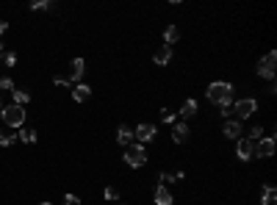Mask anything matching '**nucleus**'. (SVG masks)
I'll use <instances>...</instances> for the list:
<instances>
[{"instance_id":"1","label":"nucleus","mask_w":277,"mask_h":205,"mask_svg":"<svg viewBox=\"0 0 277 205\" xmlns=\"http://www.w3.org/2000/svg\"><path fill=\"white\" fill-rule=\"evenodd\" d=\"M205 97L214 103V106H228L233 103V83L228 81H214V83L205 89Z\"/></svg>"},{"instance_id":"2","label":"nucleus","mask_w":277,"mask_h":205,"mask_svg":"<svg viewBox=\"0 0 277 205\" xmlns=\"http://www.w3.org/2000/svg\"><path fill=\"white\" fill-rule=\"evenodd\" d=\"M122 161L131 166V169H141L147 164V147L144 144H131V147H125V156Z\"/></svg>"},{"instance_id":"3","label":"nucleus","mask_w":277,"mask_h":205,"mask_svg":"<svg viewBox=\"0 0 277 205\" xmlns=\"http://www.w3.org/2000/svg\"><path fill=\"white\" fill-rule=\"evenodd\" d=\"M0 117H3V122H6L8 127H22L25 125V108H20V106H6L3 111H0Z\"/></svg>"},{"instance_id":"4","label":"nucleus","mask_w":277,"mask_h":205,"mask_svg":"<svg viewBox=\"0 0 277 205\" xmlns=\"http://www.w3.org/2000/svg\"><path fill=\"white\" fill-rule=\"evenodd\" d=\"M255 111H258V100L255 97H244V100H238V103H233V114H235V120L238 122L249 120Z\"/></svg>"},{"instance_id":"5","label":"nucleus","mask_w":277,"mask_h":205,"mask_svg":"<svg viewBox=\"0 0 277 205\" xmlns=\"http://www.w3.org/2000/svg\"><path fill=\"white\" fill-rule=\"evenodd\" d=\"M275 64H277V53H266V56L258 61V75L266 81L275 78Z\"/></svg>"},{"instance_id":"6","label":"nucleus","mask_w":277,"mask_h":205,"mask_svg":"<svg viewBox=\"0 0 277 205\" xmlns=\"http://www.w3.org/2000/svg\"><path fill=\"white\" fill-rule=\"evenodd\" d=\"M235 156H238V161H249V158L255 156V142H249L247 136H241L235 142Z\"/></svg>"},{"instance_id":"7","label":"nucleus","mask_w":277,"mask_h":205,"mask_svg":"<svg viewBox=\"0 0 277 205\" xmlns=\"http://www.w3.org/2000/svg\"><path fill=\"white\" fill-rule=\"evenodd\" d=\"M275 147H277L275 136H266V139L255 142V156L258 158H272V156H275Z\"/></svg>"},{"instance_id":"8","label":"nucleus","mask_w":277,"mask_h":205,"mask_svg":"<svg viewBox=\"0 0 277 205\" xmlns=\"http://www.w3.org/2000/svg\"><path fill=\"white\" fill-rule=\"evenodd\" d=\"M133 139H138V144H147L155 139V125H150V122H141V125L133 130Z\"/></svg>"},{"instance_id":"9","label":"nucleus","mask_w":277,"mask_h":205,"mask_svg":"<svg viewBox=\"0 0 277 205\" xmlns=\"http://www.w3.org/2000/svg\"><path fill=\"white\" fill-rule=\"evenodd\" d=\"M188 136H191V130H188L186 122H175V125H172V142L175 144H186Z\"/></svg>"},{"instance_id":"10","label":"nucleus","mask_w":277,"mask_h":205,"mask_svg":"<svg viewBox=\"0 0 277 205\" xmlns=\"http://www.w3.org/2000/svg\"><path fill=\"white\" fill-rule=\"evenodd\" d=\"M222 133H225V139H233V142H238V139H241V122L238 120H228L225 122V127H222Z\"/></svg>"},{"instance_id":"11","label":"nucleus","mask_w":277,"mask_h":205,"mask_svg":"<svg viewBox=\"0 0 277 205\" xmlns=\"http://www.w3.org/2000/svg\"><path fill=\"white\" fill-rule=\"evenodd\" d=\"M69 67H72V72H69V83L75 86V83H81V78H83V72H86V61H83V58H72V64H69Z\"/></svg>"},{"instance_id":"12","label":"nucleus","mask_w":277,"mask_h":205,"mask_svg":"<svg viewBox=\"0 0 277 205\" xmlns=\"http://www.w3.org/2000/svg\"><path fill=\"white\" fill-rule=\"evenodd\" d=\"M152 197H155V205H172V203H175V197H172V191H169V186H155Z\"/></svg>"},{"instance_id":"13","label":"nucleus","mask_w":277,"mask_h":205,"mask_svg":"<svg viewBox=\"0 0 277 205\" xmlns=\"http://www.w3.org/2000/svg\"><path fill=\"white\" fill-rule=\"evenodd\" d=\"M152 58H155V64L158 67H164V64H169L172 61V47H166V44H161L155 53H152Z\"/></svg>"},{"instance_id":"14","label":"nucleus","mask_w":277,"mask_h":205,"mask_svg":"<svg viewBox=\"0 0 277 205\" xmlns=\"http://www.w3.org/2000/svg\"><path fill=\"white\" fill-rule=\"evenodd\" d=\"M261 205H277V189L275 186H263L261 189Z\"/></svg>"},{"instance_id":"15","label":"nucleus","mask_w":277,"mask_h":205,"mask_svg":"<svg viewBox=\"0 0 277 205\" xmlns=\"http://www.w3.org/2000/svg\"><path fill=\"white\" fill-rule=\"evenodd\" d=\"M117 142L122 144V147H131V144H133V130L128 125H119L117 127Z\"/></svg>"},{"instance_id":"16","label":"nucleus","mask_w":277,"mask_h":205,"mask_svg":"<svg viewBox=\"0 0 277 205\" xmlns=\"http://www.w3.org/2000/svg\"><path fill=\"white\" fill-rule=\"evenodd\" d=\"M72 97H75L78 103H83V100L92 97V89L86 83H75V86H72Z\"/></svg>"},{"instance_id":"17","label":"nucleus","mask_w":277,"mask_h":205,"mask_svg":"<svg viewBox=\"0 0 277 205\" xmlns=\"http://www.w3.org/2000/svg\"><path fill=\"white\" fill-rule=\"evenodd\" d=\"M11 100H14V106L25 108L28 103H31V94H28L25 89H14V92H11Z\"/></svg>"},{"instance_id":"18","label":"nucleus","mask_w":277,"mask_h":205,"mask_svg":"<svg viewBox=\"0 0 277 205\" xmlns=\"http://www.w3.org/2000/svg\"><path fill=\"white\" fill-rule=\"evenodd\" d=\"M178 39H180V31L175 28V25H169V28L164 31V44H166V47H172V44L178 42Z\"/></svg>"},{"instance_id":"19","label":"nucleus","mask_w":277,"mask_h":205,"mask_svg":"<svg viewBox=\"0 0 277 205\" xmlns=\"http://www.w3.org/2000/svg\"><path fill=\"white\" fill-rule=\"evenodd\" d=\"M180 114H183L186 120H188V117H194V114H197V100H191V97H188L186 103L180 106Z\"/></svg>"},{"instance_id":"20","label":"nucleus","mask_w":277,"mask_h":205,"mask_svg":"<svg viewBox=\"0 0 277 205\" xmlns=\"http://www.w3.org/2000/svg\"><path fill=\"white\" fill-rule=\"evenodd\" d=\"M17 136H20V139H22L25 144H34V142H36V130H31V127H22V130H20Z\"/></svg>"},{"instance_id":"21","label":"nucleus","mask_w":277,"mask_h":205,"mask_svg":"<svg viewBox=\"0 0 277 205\" xmlns=\"http://www.w3.org/2000/svg\"><path fill=\"white\" fill-rule=\"evenodd\" d=\"M161 122H166V125H175V122H178V114L169 111V108H161Z\"/></svg>"},{"instance_id":"22","label":"nucleus","mask_w":277,"mask_h":205,"mask_svg":"<svg viewBox=\"0 0 277 205\" xmlns=\"http://www.w3.org/2000/svg\"><path fill=\"white\" fill-rule=\"evenodd\" d=\"M3 64H6V67H14V64H17V53H11V50H3Z\"/></svg>"},{"instance_id":"23","label":"nucleus","mask_w":277,"mask_h":205,"mask_svg":"<svg viewBox=\"0 0 277 205\" xmlns=\"http://www.w3.org/2000/svg\"><path fill=\"white\" fill-rule=\"evenodd\" d=\"M247 139H249V142H261V139H263V127H261V125H255L252 130H249Z\"/></svg>"},{"instance_id":"24","label":"nucleus","mask_w":277,"mask_h":205,"mask_svg":"<svg viewBox=\"0 0 277 205\" xmlns=\"http://www.w3.org/2000/svg\"><path fill=\"white\" fill-rule=\"evenodd\" d=\"M14 142H17V133H0V147H8Z\"/></svg>"},{"instance_id":"25","label":"nucleus","mask_w":277,"mask_h":205,"mask_svg":"<svg viewBox=\"0 0 277 205\" xmlns=\"http://www.w3.org/2000/svg\"><path fill=\"white\" fill-rule=\"evenodd\" d=\"M31 8H34V11H45V8H53V3H47V0H36V3H31Z\"/></svg>"},{"instance_id":"26","label":"nucleus","mask_w":277,"mask_h":205,"mask_svg":"<svg viewBox=\"0 0 277 205\" xmlns=\"http://www.w3.org/2000/svg\"><path fill=\"white\" fill-rule=\"evenodd\" d=\"M158 177H161V186H169V183H172V180H178V177H175L172 172H161Z\"/></svg>"},{"instance_id":"27","label":"nucleus","mask_w":277,"mask_h":205,"mask_svg":"<svg viewBox=\"0 0 277 205\" xmlns=\"http://www.w3.org/2000/svg\"><path fill=\"white\" fill-rule=\"evenodd\" d=\"M103 194H105V200H119V191L114 189V186H105V191H103Z\"/></svg>"},{"instance_id":"28","label":"nucleus","mask_w":277,"mask_h":205,"mask_svg":"<svg viewBox=\"0 0 277 205\" xmlns=\"http://www.w3.org/2000/svg\"><path fill=\"white\" fill-rule=\"evenodd\" d=\"M0 89H3V92H14V81L11 78H0Z\"/></svg>"},{"instance_id":"29","label":"nucleus","mask_w":277,"mask_h":205,"mask_svg":"<svg viewBox=\"0 0 277 205\" xmlns=\"http://www.w3.org/2000/svg\"><path fill=\"white\" fill-rule=\"evenodd\" d=\"M53 83H55V86H61V89H69V86H72L67 78H61V75H55V78H53Z\"/></svg>"},{"instance_id":"30","label":"nucleus","mask_w":277,"mask_h":205,"mask_svg":"<svg viewBox=\"0 0 277 205\" xmlns=\"http://www.w3.org/2000/svg\"><path fill=\"white\" fill-rule=\"evenodd\" d=\"M64 205H81V200H78L75 194H67V197H64Z\"/></svg>"},{"instance_id":"31","label":"nucleus","mask_w":277,"mask_h":205,"mask_svg":"<svg viewBox=\"0 0 277 205\" xmlns=\"http://www.w3.org/2000/svg\"><path fill=\"white\" fill-rule=\"evenodd\" d=\"M222 114H225V117H233V103H228V106H222Z\"/></svg>"},{"instance_id":"32","label":"nucleus","mask_w":277,"mask_h":205,"mask_svg":"<svg viewBox=\"0 0 277 205\" xmlns=\"http://www.w3.org/2000/svg\"><path fill=\"white\" fill-rule=\"evenodd\" d=\"M6 31H8V22H3V20H0V36L6 34Z\"/></svg>"},{"instance_id":"33","label":"nucleus","mask_w":277,"mask_h":205,"mask_svg":"<svg viewBox=\"0 0 277 205\" xmlns=\"http://www.w3.org/2000/svg\"><path fill=\"white\" fill-rule=\"evenodd\" d=\"M3 50H6V44H3V42H0V56H3Z\"/></svg>"},{"instance_id":"34","label":"nucleus","mask_w":277,"mask_h":205,"mask_svg":"<svg viewBox=\"0 0 277 205\" xmlns=\"http://www.w3.org/2000/svg\"><path fill=\"white\" fill-rule=\"evenodd\" d=\"M39 205H53V203H39Z\"/></svg>"},{"instance_id":"35","label":"nucleus","mask_w":277,"mask_h":205,"mask_svg":"<svg viewBox=\"0 0 277 205\" xmlns=\"http://www.w3.org/2000/svg\"><path fill=\"white\" fill-rule=\"evenodd\" d=\"M0 111H3V103H0Z\"/></svg>"}]
</instances>
